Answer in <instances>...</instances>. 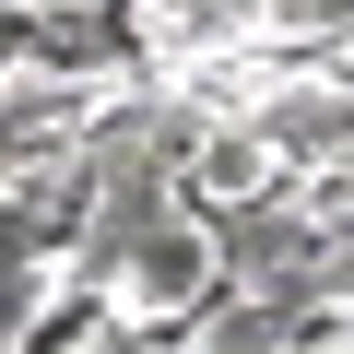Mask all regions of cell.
<instances>
[{
  "instance_id": "2",
  "label": "cell",
  "mask_w": 354,
  "mask_h": 354,
  "mask_svg": "<svg viewBox=\"0 0 354 354\" xmlns=\"http://www.w3.org/2000/svg\"><path fill=\"white\" fill-rule=\"evenodd\" d=\"M142 283H153V295H189V283H201V236H165V248L142 260Z\"/></svg>"
},
{
  "instance_id": "1",
  "label": "cell",
  "mask_w": 354,
  "mask_h": 354,
  "mask_svg": "<svg viewBox=\"0 0 354 354\" xmlns=\"http://www.w3.org/2000/svg\"><path fill=\"white\" fill-rule=\"evenodd\" d=\"M260 177H272V142H248V130L201 153V189H213V201H236V189H260Z\"/></svg>"
}]
</instances>
